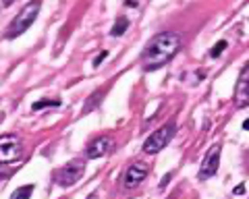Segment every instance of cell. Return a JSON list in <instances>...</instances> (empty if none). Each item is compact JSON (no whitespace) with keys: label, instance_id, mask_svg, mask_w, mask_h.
<instances>
[{"label":"cell","instance_id":"obj_1","mask_svg":"<svg viewBox=\"0 0 249 199\" xmlns=\"http://www.w3.org/2000/svg\"><path fill=\"white\" fill-rule=\"evenodd\" d=\"M181 35L173 32H162L156 33L142 52V66L143 71H158L166 63H170L177 52L181 50Z\"/></svg>","mask_w":249,"mask_h":199},{"label":"cell","instance_id":"obj_2","mask_svg":"<svg viewBox=\"0 0 249 199\" xmlns=\"http://www.w3.org/2000/svg\"><path fill=\"white\" fill-rule=\"evenodd\" d=\"M40 9H42V2L40 0H31L27 2L23 9L19 11V15L11 21V25L6 27L4 32V37L6 40H15V37H19L27 32V29L34 25V21L37 19V15H40Z\"/></svg>","mask_w":249,"mask_h":199},{"label":"cell","instance_id":"obj_3","mask_svg":"<svg viewBox=\"0 0 249 199\" xmlns=\"http://www.w3.org/2000/svg\"><path fill=\"white\" fill-rule=\"evenodd\" d=\"M175 133H177L175 120H168L166 125H162L160 129H156V131L143 141V151H145V154H158V151H162L170 141H173Z\"/></svg>","mask_w":249,"mask_h":199},{"label":"cell","instance_id":"obj_4","mask_svg":"<svg viewBox=\"0 0 249 199\" xmlns=\"http://www.w3.org/2000/svg\"><path fill=\"white\" fill-rule=\"evenodd\" d=\"M83 172H85L83 160H71L69 164H65L62 168H58V170L54 172V181H56L60 187H73L75 182H79Z\"/></svg>","mask_w":249,"mask_h":199},{"label":"cell","instance_id":"obj_5","mask_svg":"<svg viewBox=\"0 0 249 199\" xmlns=\"http://www.w3.org/2000/svg\"><path fill=\"white\" fill-rule=\"evenodd\" d=\"M23 154V143L17 135H0V164H11Z\"/></svg>","mask_w":249,"mask_h":199},{"label":"cell","instance_id":"obj_6","mask_svg":"<svg viewBox=\"0 0 249 199\" xmlns=\"http://www.w3.org/2000/svg\"><path fill=\"white\" fill-rule=\"evenodd\" d=\"M218 166H220V145H212V148L208 149V154L204 158V162L199 166V172H197V179L204 182L208 179H212L214 174L218 172Z\"/></svg>","mask_w":249,"mask_h":199},{"label":"cell","instance_id":"obj_7","mask_svg":"<svg viewBox=\"0 0 249 199\" xmlns=\"http://www.w3.org/2000/svg\"><path fill=\"white\" fill-rule=\"evenodd\" d=\"M235 106L237 108H245L249 106V63L241 68L237 85H235Z\"/></svg>","mask_w":249,"mask_h":199},{"label":"cell","instance_id":"obj_8","mask_svg":"<svg viewBox=\"0 0 249 199\" xmlns=\"http://www.w3.org/2000/svg\"><path fill=\"white\" fill-rule=\"evenodd\" d=\"M112 149H114V139L110 135H102V137H96V139L88 145L85 156H88L89 160H98V158L108 156Z\"/></svg>","mask_w":249,"mask_h":199},{"label":"cell","instance_id":"obj_9","mask_svg":"<svg viewBox=\"0 0 249 199\" xmlns=\"http://www.w3.org/2000/svg\"><path fill=\"white\" fill-rule=\"evenodd\" d=\"M147 172H150V166H147L145 162H133L127 168V172H124V189L139 187L145 181Z\"/></svg>","mask_w":249,"mask_h":199},{"label":"cell","instance_id":"obj_10","mask_svg":"<svg viewBox=\"0 0 249 199\" xmlns=\"http://www.w3.org/2000/svg\"><path fill=\"white\" fill-rule=\"evenodd\" d=\"M104 94H106V89L104 91H93V94L89 96V100H88V104L83 106V114H88V112H91L96 106L102 102V98H104Z\"/></svg>","mask_w":249,"mask_h":199},{"label":"cell","instance_id":"obj_11","mask_svg":"<svg viewBox=\"0 0 249 199\" xmlns=\"http://www.w3.org/2000/svg\"><path fill=\"white\" fill-rule=\"evenodd\" d=\"M129 29V19L127 17H119L116 19V23L112 25V29H110V33L114 35V37H121L124 32Z\"/></svg>","mask_w":249,"mask_h":199},{"label":"cell","instance_id":"obj_12","mask_svg":"<svg viewBox=\"0 0 249 199\" xmlns=\"http://www.w3.org/2000/svg\"><path fill=\"white\" fill-rule=\"evenodd\" d=\"M31 193H34V182H31V185H25V187H19V189L11 195V199H29Z\"/></svg>","mask_w":249,"mask_h":199},{"label":"cell","instance_id":"obj_13","mask_svg":"<svg viewBox=\"0 0 249 199\" xmlns=\"http://www.w3.org/2000/svg\"><path fill=\"white\" fill-rule=\"evenodd\" d=\"M48 106H60V100H40V102L34 104V110H42V108H48Z\"/></svg>","mask_w":249,"mask_h":199},{"label":"cell","instance_id":"obj_14","mask_svg":"<svg viewBox=\"0 0 249 199\" xmlns=\"http://www.w3.org/2000/svg\"><path fill=\"white\" fill-rule=\"evenodd\" d=\"M227 46H229L227 42H224V40H220V42H218V44L214 46L212 50H210V56H212V58H218V56H220L224 50H227Z\"/></svg>","mask_w":249,"mask_h":199},{"label":"cell","instance_id":"obj_15","mask_svg":"<svg viewBox=\"0 0 249 199\" xmlns=\"http://www.w3.org/2000/svg\"><path fill=\"white\" fill-rule=\"evenodd\" d=\"M108 56V50H104V52H100V54L93 58V66H100V63H102V60Z\"/></svg>","mask_w":249,"mask_h":199},{"label":"cell","instance_id":"obj_16","mask_svg":"<svg viewBox=\"0 0 249 199\" xmlns=\"http://www.w3.org/2000/svg\"><path fill=\"white\" fill-rule=\"evenodd\" d=\"M170 179H173V174H164V177H162V181H160V189H164V187L168 185Z\"/></svg>","mask_w":249,"mask_h":199},{"label":"cell","instance_id":"obj_17","mask_svg":"<svg viewBox=\"0 0 249 199\" xmlns=\"http://www.w3.org/2000/svg\"><path fill=\"white\" fill-rule=\"evenodd\" d=\"M9 177V170H4V166H0V181H4Z\"/></svg>","mask_w":249,"mask_h":199},{"label":"cell","instance_id":"obj_18","mask_svg":"<svg viewBox=\"0 0 249 199\" xmlns=\"http://www.w3.org/2000/svg\"><path fill=\"white\" fill-rule=\"evenodd\" d=\"M241 193H245V185H239V187H235V195H241Z\"/></svg>","mask_w":249,"mask_h":199},{"label":"cell","instance_id":"obj_19","mask_svg":"<svg viewBox=\"0 0 249 199\" xmlns=\"http://www.w3.org/2000/svg\"><path fill=\"white\" fill-rule=\"evenodd\" d=\"M15 2V0H0V4H2V6H11Z\"/></svg>","mask_w":249,"mask_h":199},{"label":"cell","instance_id":"obj_20","mask_svg":"<svg viewBox=\"0 0 249 199\" xmlns=\"http://www.w3.org/2000/svg\"><path fill=\"white\" fill-rule=\"evenodd\" d=\"M124 4H127V6H137L135 0H127V2H124Z\"/></svg>","mask_w":249,"mask_h":199},{"label":"cell","instance_id":"obj_21","mask_svg":"<svg viewBox=\"0 0 249 199\" xmlns=\"http://www.w3.org/2000/svg\"><path fill=\"white\" fill-rule=\"evenodd\" d=\"M243 129H245V131H249V118H247V120H243Z\"/></svg>","mask_w":249,"mask_h":199},{"label":"cell","instance_id":"obj_22","mask_svg":"<svg viewBox=\"0 0 249 199\" xmlns=\"http://www.w3.org/2000/svg\"><path fill=\"white\" fill-rule=\"evenodd\" d=\"M4 120V114H0V122H2Z\"/></svg>","mask_w":249,"mask_h":199}]
</instances>
